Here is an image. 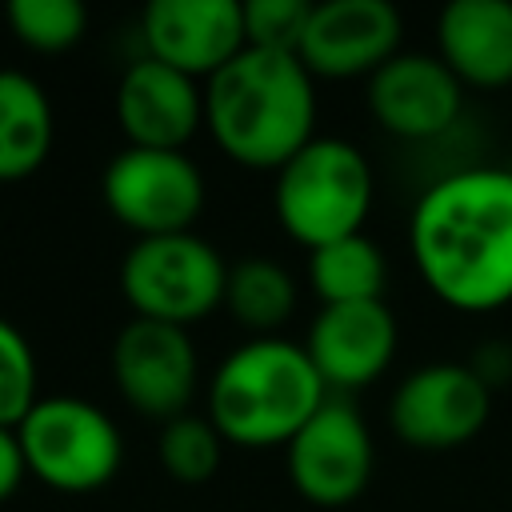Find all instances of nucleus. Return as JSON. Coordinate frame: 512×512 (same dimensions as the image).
<instances>
[{"label": "nucleus", "instance_id": "f257e3e1", "mask_svg": "<svg viewBox=\"0 0 512 512\" xmlns=\"http://www.w3.org/2000/svg\"><path fill=\"white\" fill-rule=\"evenodd\" d=\"M408 252L440 304L472 316L512 304V168L464 164L432 180L412 204Z\"/></svg>", "mask_w": 512, "mask_h": 512}, {"label": "nucleus", "instance_id": "f03ea898", "mask_svg": "<svg viewBox=\"0 0 512 512\" xmlns=\"http://www.w3.org/2000/svg\"><path fill=\"white\" fill-rule=\"evenodd\" d=\"M204 128L232 164L280 172L316 140V80L292 52L244 48L204 80Z\"/></svg>", "mask_w": 512, "mask_h": 512}, {"label": "nucleus", "instance_id": "7ed1b4c3", "mask_svg": "<svg viewBox=\"0 0 512 512\" xmlns=\"http://www.w3.org/2000/svg\"><path fill=\"white\" fill-rule=\"evenodd\" d=\"M304 344L284 336H248L208 380V420L236 448H284L328 400Z\"/></svg>", "mask_w": 512, "mask_h": 512}, {"label": "nucleus", "instance_id": "20e7f679", "mask_svg": "<svg viewBox=\"0 0 512 512\" xmlns=\"http://www.w3.org/2000/svg\"><path fill=\"white\" fill-rule=\"evenodd\" d=\"M372 200V164L352 140L340 136L308 140L280 172H272V212L308 252L364 232Z\"/></svg>", "mask_w": 512, "mask_h": 512}, {"label": "nucleus", "instance_id": "39448f33", "mask_svg": "<svg viewBox=\"0 0 512 512\" xmlns=\"http://www.w3.org/2000/svg\"><path fill=\"white\" fill-rule=\"evenodd\" d=\"M28 476L64 496H88L116 480L124 436L116 420L84 396H40L16 424Z\"/></svg>", "mask_w": 512, "mask_h": 512}, {"label": "nucleus", "instance_id": "423d86ee", "mask_svg": "<svg viewBox=\"0 0 512 512\" xmlns=\"http://www.w3.org/2000/svg\"><path fill=\"white\" fill-rule=\"evenodd\" d=\"M228 264L196 232L144 236L120 260V292L140 320L192 328L224 304Z\"/></svg>", "mask_w": 512, "mask_h": 512}, {"label": "nucleus", "instance_id": "0eeeda50", "mask_svg": "<svg viewBox=\"0 0 512 512\" xmlns=\"http://www.w3.org/2000/svg\"><path fill=\"white\" fill-rule=\"evenodd\" d=\"M100 196L104 208L136 240H144V236L192 232V224L204 212L208 188H204V172L188 152L124 144L116 156H108L100 172Z\"/></svg>", "mask_w": 512, "mask_h": 512}, {"label": "nucleus", "instance_id": "6e6552de", "mask_svg": "<svg viewBox=\"0 0 512 512\" xmlns=\"http://www.w3.org/2000/svg\"><path fill=\"white\" fill-rule=\"evenodd\" d=\"M376 468V444L348 396H328L320 412L284 444V472L292 488L316 508L352 504Z\"/></svg>", "mask_w": 512, "mask_h": 512}, {"label": "nucleus", "instance_id": "1a4fd4ad", "mask_svg": "<svg viewBox=\"0 0 512 512\" xmlns=\"http://www.w3.org/2000/svg\"><path fill=\"white\" fill-rule=\"evenodd\" d=\"M492 416V388L464 360H436L408 372L392 400L388 424L416 452H452L480 436Z\"/></svg>", "mask_w": 512, "mask_h": 512}, {"label": "nucleus", "instance_id": "9d476101", "mask_svg": "<svg viewBox=\"0 0 512 512\" xmlns=\"http://www.w3.org/2000/svg\"><path fill=\"white\" fill-rule=\"evenodd\" d=\"M108 368L124 404L160 424L184 416L200 384V360L188 328H172L140 316H132L116 332Z\"/></svg>", "mask_w": 512, "mask_h": 512}, {"label": "nucleus", "instance_id": "9b49d317", "mask_svg": "<svg viewBox=\"0 0 512 512\" xmlns=\"http://www.w3.org/2000/svg\"><path fill=\"white\" fill-rule=\"evenodd\" d=\"M364 104L388 136L428 144L456 128L464 112V84L432 52H396L364 80Z\"/></svg>", "mask_w": 512, "mask_h": 512}, {"label": "nucleus", "instance_id": "f8f14e48", "mask_svg": "<svg viewBox=\"0 0 512 512\" xmlns=\"http://www.w3.org/2000/svg\"><path fill=\"white\" fill-rule=\"evenodd\" d=\"M404 44V16L388 0H324L312 4L300 64L312 80H368Z\"/></svg>", "mask_w": 512, "mask_h": 512}, {"label": "nucleus", "instance_id": "ddd939ff", "mask_svg": "<svg viewBox=\"0 0 512 512\" xmlns=\"http://www.w3.org/2000/svg\"><path fill=\"white\" fill-rule=\"evenodd\" d=\"M400 324L384 300H360V304H320V312L308 324L304 352L312 368L320 372L324 388L332 396L360 392L376 384L388 364L396 360Z\"/></svg>", "mask_w": 512, "mask_h": 512}, {"label": "nucleus", "instance_id": "4468645a", "mask_svg": "<svg viewBox=\"0 0 512 512\" xmlns=\"http://www.w3.org/2000/svg\"><path fill=\"white\" fill-rule=\"evenodd\" d=\"M144 56L192 76L212 80L228 60L248 48L240 0H152L140 12Z\"/></svg>", "mask_w": 512, "mask_h": 512}, {"label": "nucleus", "instance_id": "2eb2a0df", "mask_svg": "<svg viewBox=\"0 0 512 512\" xmlns=\"http://www.w3.org/2000/svg\"><path fill=\"white\" fill-rule=\"evenodd\" d=\"M116 124L132 148L184 152V144L204 128V88L200 80L136 56L116 84Z\"/></svg>", "mask_w": 512, "mask_h": 512}, {"label": "nucleus", "instance_id": "dca6fc26", "mask_svg": "<svg viewBox=\"0 0 512 512\" xmlns=\"http://www.w3.org/2000/svg\"><path fill=\"white\" fill-rule=\"evenodd\" d=\"M436 56L464 88L512 84V0H452L436 16Z\"/></svg>", "mask_w": 512, "mask_h": 512}, {"label": "nucleus", "instance_id": "f3484780", "mask_svg": "<svg viewBox=\"0 0 512 512\" xmlns=\"http://www.w3.org/2000/svg\"><path fill=\"white\" fill-rule=\"evenodd\" d=\"M56 140L48 92L16 68H0V184L28 180L44 168Z\"/></svg>", "mask_w": 512, "mask_h": 512}, {"label": "nucleus", "instance_id": "a211bd4d", "mask_svg": "<svg viewBox=\"0 0 512 512\" xmlns=\"http://www.w3.org/2000/svg\"><path fill=\"white\" fill-rule=\"evenodd\" d=\"M296 280L284 264L268 256H248L240 264H228L224 280V304L228 316L248 336H280V328L296 312Z\"/></svg>", "mask_w": 512, "mask_h": 512}, {"label": "nucleus", "instance_id": "6ab92c4d", "mask_svg": "<svg viewBox=\"0 0 512 512\" xmlns=\"http://www.w3.org/2000/svg\"><path fill=\"white\" fill-rule=\"evenodd\" d=\"M308 284L320 296V304L384 300L388 260L376 240L356 232V236H344V240H332L308 252Z\"/></svg>", "mask_w": 512, "mask_h": 512}, {"label": "nucleus", "instance_id": "aec40b11", "mask_svg": "<svg viewBox=\"0 0 512 512\" xmlns=\"http://www.w3.org/2000/svg\"><path fill=\"white\" fill-rule=\"evenodd\" d=\"M156 456L168 480L176 484H208L224 460V436L216 432V424L208 416L184 412L168 424H160V440H156Z\"/></svg>", "mask_w": 512, "mask_h": 512}, {"label": "nucleus", "instance_id": "412c9836", "mask_svg": "<svg viewBox=\"0 0 512 512\" xmlns=\"http://www.w3.org/2000/svg\"><path fill=\"white\" fill-rule=\"evenodd\" d=\"M4 20L24 48L44 56L68 52L88 32V12L80 0H8Z\"/></svg>", "mask_w": 512, "mask_h": 512}, {"label": "nucleus", "instance_id": "4be33fe9", "mask_svg": "<svg viewBox=\"0 0 512 512\" xmlns=\"http://www.w3.org/2000/svg\"><path fill=\"white\" fill-rule=\"evenodd\" d=\"M36 380L40 372L28 336L0 316V428H16L32 412V404L40 400Z\"/></svg>", "mask_w": 512, "mask_h": 512}, {"label": "nucleus", "instance_id": "5701e85b", "mask_svg": "<svg viewBox=\"0 0 512 512\" xmlns=\"http://www.w3.org/2000/svg\"><path fill=\"white\" fill-rule=\"evenodd\" d=\"M312 0H244V36L248 48L264 52H300Z\"/></svg>", "mask_w": 512, "mask_h": 512}, {"label": "nucleus", "instance_id": "b1692460", "mask_svg": "<svg viewBox=\"0 0 512 512\" xmlns=\"http://www.w3.org/2000/svg\"><path fill=\"white\" fill-rule=\"evenodd\" d=\"M468 368H472L492 392L504 388V384L512 380V344H508V340H488V344H480L476 356L468 360Z\"/></svg>", "mask_w": 512, "mask_h": 512}, {"label": "nucleus", "instance_id": "393cba45", "mask_svg": "<svg viewBox=\"0 0 512 512\" xmlns=\"http://www.w3.org/2000/svg\"><path fill=\"white\" fill-rule=\"evenodd\" d=\"M28 480V464H24V448L16 428H0V504L8 496H16V488Z\"/></svg>", "mask_w": 512, "mask_h": 512}]
</instances>
